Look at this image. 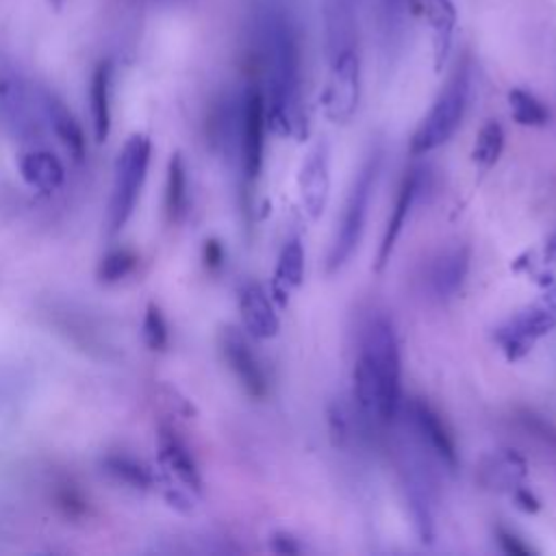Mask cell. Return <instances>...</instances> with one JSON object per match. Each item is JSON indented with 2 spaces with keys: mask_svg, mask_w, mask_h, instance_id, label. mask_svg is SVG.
I'll return each mask as SVG.
<instances>
[{
  "mask_svg": "<svg viewBox=\"0 0 556 556\" xmlns=\"http://www.w3.org/2000/svg\"><path fill=\"white\" fill-rule=\"evenodd\" d=\"M298 191L308 217H321L330 195V148L326 141H319L304 156L298 174Z\"/></svg>",
  "mask_w": 556,
  "mask_h": 556,
  "instance_id": "5bb4252c",
  "label": "cell"
},
{
  "mask_svg": "<svg viewBox=\"0 0 556 556\" xmlns=\"http://www.w3.org/2000/svg\"><path fill=\"white\" fill-rule=\"evenodd\" d=\"M202 258H204V265L208 269H219L222 263H224V248L217 239H206L204 243V250H202Z\"/></svg>",
  "mask_w": 556,
  "mask_h": 556,
  "instance_id": "d6a6232c",
  "label": "cell"
},
{
  "mask_svg": "<svg viewBox=\"0 0 556 556\" xmlns=\"http://www.w3.org/2000/svg\"><path fill=\"white\" fill-rule=\"evenodd\" d=\"M159 452L163 465L191 491L202 489V476L200 469L189 452V447L172 432V430H161L159 434Z\"/></svg>",
  "mask_w": 556,
  "mask_h": 556,
  "instance_id": "7402d4cb",
  "label": "cell"
},
{
  "mask_svg": "<svg viewBox=\"0 0 556 556\" xmlns=\"http://www.w3.org/2000/svg\"><path fill=\"white\" fill-rule=\"evenodd\" d=\"M150 154H152L150 139L137 132L126 141L124 150L117 156L113 193H111V211H109V224L113 232L122 230L135 213L137 200L141 195V187L148 176Z\"/></svg>",
  "mask_w": 556,
  "mask_h": 556,
  "instance_id": "8992f818",
  "label": "cell"
},
{
  "mask_svg": "<svg viewBox=\"0 0 556 556\" xmlns=\"http://www.w3.org/2000/svg\"><path fill=\"white\" fill-rule=\"evenodd\" d=\"M104 465H106L109 473H113L117 480H122V482H126L135 489L152 486V473L139 460H135L132 456L113 454V456H106Z\"/></svg>",
  "mask_w": 556,
  "mask_h": 556,
  "instance_id": "4316f807",
  "label": "cell"
},
{
  "mask_svg": "<svg viewBox=\"0 0 556 556\" xmlns=\"http://www.w3.org/2000/svg\"><path fill=\"white\" fill-rule=\"evenodd\" d=\"M239 313L245 332L254 339H274L280 330L274 300L258 282H245L239 289Z\"/></svg>",
  "mask_w": 556,
  "mask_h": 556,
  "instance_id": "9a60e30c",
  "label": "cell"
},
{
  "mask_svg": "<svg viewBox=\"0 0 556 556\" xmlns=\"http://www.w3.org/2000/svg\"><path fill=\"white\" fill-rule=\"evenodd\" d=\"M415 441V437H413ZM419 445L415 443H402L400 445V478L402 489L406 495V504L410 510L413 528L421 543L434 541V526H437V484L432 478V471L428 467V460L417 454Z\"/></svg>",
  "mask_w": 556,
  "mask_h": 556,
  "instance_id": "5b68a950",
  "label": "cell"
},
{
  "mask_svg": "<svg viewBox=\"0 0 556 556\" xmlns=\"http://www.w3.org/2000/svg\"><path fill=\"white\" fill-rule=\"evenodd\" d=\"M165 211L169 222H180L187 211V167L180 152H174L167 165Z\"/></svg>",
  "mask_w": 556,
  "mask_h": 556,
  "instance_id": "d4e9b609",
  "label": "cell"
},
{
  "mask_svg": "<svg viewBox=\"0 0 556 556\" xmlns=\"http://www.w3.org/2000/svg\"><path fill=\"white\" fill-rule=\"evenodd\" d=\"M135 265H137V256L130 250L119 248V250L109 252L102 258V263L98 267V276L102 282H115V280L128 276L135 269Z\"/></svg>",
  "mask_w": 556,
  "mask_h": 556,
  "instance_id": "f1b7e54d",
  "label": "cell"
},
{
  "mask_svg": "<svg viewBox=\"0 0 556 556\" xmlns=\"http://www.w3.org/2000/svg\"><path fill=\"white\" fill-rule=\"evenodd\" d=\"M304 282V245L300 237H291L280 248L276 269L271 276L269 295L271 300L285 308L289 304V298L300 285Z\"/></svg>",
  "mask_w": 556,
  "mask_h": 556,
  "instance_id": "2e32d148",
  "label": "cell"
},
{
  "mask_svg": "<svg viewBox=\"0 0 556 556\" xmlns=\"http://www.w3.org/2000/svg\"><path fill=\"white\" fill-rule=\"evenodd\" d=\"M543 261L556 263V230L545 239V245H543Z\"/></svg>",
  "mask_w": 556,
  "mask_h": 556,
  "instance_id": "836d02e7",
  "label": "cell"
},
{
  "mask_svg": "<svg viewBox=\"0 0 556 556\" xmlns=\"http://www.w3.org/2000/svg\"><path fill=\"white\" fill-rule=\"evenodd\" d=\"M424 15L430 24L434 70L441 72L454 43L456 33V7L452 0H424Z\"/></svg>",
  "mask_w": 556,
  "mask_h": 556,
  "instance_id": "44dd1931",
  "label": "cell"
},
{
  "mask_svg": "<svg viewBox=\"0 0 556 556\" xmlns=\"http://www.w3.org/2000/svg\"><path fill=\"white\" fill-rule=\"evenodd\" d=\"M46 2H48L54 11H61V9L65 7V2H67V0H46Z\"/></svg>",
  "mask_w": 556,
  "mask_h": 556,
  "instance_id": "e575fe53",
  "label": "cell"
},
{
  "mask_svg": "<svg viewBox=\"0 0 556 556\" xmlns=\"http://www.w3.org/2000/svg\"><path fill=\"white\" fill-rule=\"evenodd\" d=\"M510 497H513V504L519 508V510H523V513H539V508H541V500L534 495V491L530 489V486H526V484H519L517 489H513L510 491Z\"/></svg>",
  "mask_w": 556,
  "mask_h": 556,
  "instance_id": "4dcf8cb0",
  "label": "cell"
},
{
  "mask_svg": "<svg viewBox=\"0 0 556 556\" xmlns=\"http://www.w3.org/2000/svg\"><path fill=\"white\" fill-rule=\"evenodd\" d=\"M504 128L500 122L489 119L482 124V128L476 135V143L471 150V161L478 169V174H486L502 156L504 150Z\"/></svg>",
  "mask_w": 556,
  "mask_h": 556,
  "instance_id": "cb8c5ba5",
  "label": "cell"
},
{
  "mask_svg": "<svg viewBox=\"0 0 556 556\" xmlns=\"http://www.w3.org/2000/svg\"><path fill=\"white\" fill-rule=\"evenodd\" d=\"M469 261L471 252L465 243H452L434 252V256L426 263L424 271V285L430 298L437 302L454 298L465 285V278L469 274Z\"/></svg>",
  "mask_w": 556,
  "mask_h": 556,
  "instance_id": "7c38bea8",
  "label": "cell"
},
{
  "mask_svg": "<svg viewBox=\"0 0 556 556\" xmlns=\"http://www.w3.org/2000/svg\"><path fill=\"white\" fill-rule=\"evenodd\" d=\"M89 109L91 126L96 141L102 143L109 139L111 119H113V63L102 59L96 63L89 78Z\"/></svg>",
  "mask_w": 556,
  "mask_h": 556,
  "instance_id": "ac0fdd59",
  "label": "cell"
},
{
  "mask_svg": "<svg viewBox=\"0 0 556 556\" xmlns=\"http://www.w3.org/2000/svg\"><path fill=\"white\" fill-rule=\"evenodd\" d=\"M143 341L150 350H165L167 341H169V326L167 319L163 315V311L159 308V304L150 302L146 306V315H143Z\"/></svg>",
  "mask_w": 556,
  "mask_h": 556,
  "instance_id": "83f0119b",
  "label": "cell"
},
{
  "mask_svg": "<svg viewBox=\"0 0 556 556\" xmlns=\"http://www.w3.org/2000/svg\"><path fill=\"white\" fill-rule=\"evenodd\" d=\"M554 328H556V287H549L536 302L521 308L508 321L497 326L493 332V341L500 345L506 361L515 363L523 358L532 350V345Z\"/></svg>",
  "mask_w": 556,
  "mask_h": 556,
  "instance_id": "52a82bcc",
  "label": "cell"
},
{
  "mask_svg": "<svg viewBox=\"0 0 556 556\" xmlns=\"http://www.w3.org/2000/svg\"><path fill=\"white\" fill-rule=\"evenodd\" d=\"M361 98V59L358 50L350 48L328 59V78L321 93L324 115L332 124H348Z\"/></svg>",
  "mask_w": 556,
  "mask_h": 556,
  "instance_id": "ba28073f",
  "label": "cell"
},
{
  "mask_svg": "<svg viewBox=\"0 0 556 556\" xmlns=\"http://www.w3.org/2000/svg\"><path fill=\"white\" fill-rule=\"evenodd\" d=\"M269 547L271 552L276 554H287V556H293V554H300L302 552V545L298 543V539L285 530H278L271 534L269 539Z\"/></svg>",
  "mask_w": 556,
  "mask_h": 556,
  "instance_id": "1f68e13d",
  "label": "cell"
},
{
  "mask_svg": "<svg viewBox=\"0 0 556 556\" xmlns=\"http://www.w3.org/2000/svg\"><path fill=\"white\" fill-rule=\"evenodd\" d=\"M424 169L415 167L410 172H406V176L402 178L400 187H397V193H395V202L391 206V213H389V219L384 224V230H382V239H380V245H378V252H376V261H374V271L380 274L389 261H391V254L402 237V230L413 213V206L424 189Z\"/></svg>",
  "mask_w": 556,
  "mask_h": 556,
  "instance_id": "4fadbf2b",
  "label": "cell"
},
{
  "mask_svg": "<svg viewBox=\"0 0 556 556\" xmlns=\"http://www.w3.org/2000/svg\"><path fill=\"white\" fill-rule=\"evenodd\" d=\"M20 172L30 187H37L41 191H54L65 178L61 161L48 150H35L24 154L20 161Z\"/></svg>",
  "mask_w": 556,
  "mask_h": 556,
  "instance_id": "603a6c76",
  "label": "cell"
},
{
  "mask_svg": "<svg viewBox=\"0 0 556 556\" xmlns=\"http://www.w3.org/2000/svg\"><path fill=\"white\" fill-rule=\"evenodd\" d=\"M256 65L267 111V128L280 137L304 141L308 115L302 91V54L293 24L282 13H267L256 28Z\"/></svg>",
  "mask_w": 556,
  "mask_h": 556,
  "instance_id": "6da1fadb",
  "label": "cell"
},
{
  "mask_svg": "<svg viewBox=\"0 0 556 556\" xmlns=\"http://www.w3.org/2000/svg\"><path fill=\"white\" fill-rule=\"evenodd\" d=\"M495 541H497L500 549L508 556H534L536 554V549L530 543H526L517 532H513L510 528H506L502 523L495 526Z\"/></svg>",
  "mask_w": 556,
  "mask_h": 556,
  "instance_id": "f546056e",
  "label": "cell"
},
{
  "mask_svg": "<svg viewBox=\"0 0 556 556\" xmlns=\"http://www.w3.org/2000/svg\"><path fill=\"white\" fill-rule=\"evenodd\" d=\"M358 356L378 384L380 421L391 424L402 406V356L393 321L384 313L371 315L361 330Z\"/></svg>",
  "mask_w": 556,
  "mask_h": 556,
  "instance_id": "7a4b0ae2",
  "label": "cell"
},
{
  "mask_svg": "<svg viewBox=\"0 0 556 556\" xmlns=\"http://www.w3.org/2000/svg\"><path fill=\"white\" fill-rule=\"evenodd\" d=\"M219 348H222V356H224L228 369L232 371V376L237 378L241 389L250 397L263 400L269 389L267 374H265L256 352L250 348L245 334L241 330L228 326L219 334Z\"/></svg>",
  "mask_w": 556,
  "mask_h": 556,
  "instance_id": "8fae6325",
  "label": "cell"
},
{
  "mask_svg": "<svg viewBox=\"0 0 556 556\" xmlns=\"http://www.w3.org/2000/svg\"><path fill=\"white\" fill-rule=\"evenodd\" d=\"M382 159L384 152L380 146H374L365 161L361 163L352 187L348 191L341 217L337 222L332 241H330V250L326 256V274H339L348 261L352 258V254L356 252L361 239H363V230H365V222H367V213H369V204L380 178V169H382Z\"/></svg>",
  "mask_w": 556,
  "mask_h": 556,
  "instance_id": "3957f363",
  "label": "cell"
},
{
  "mask_svg": "<svg viewBox=\"0 0 556 556\" xmlns=\"http://www.w3.org/2000/svg\"><path fill=\"white\" fill-rule=\"evenodd\" d=\"M469 91H471V65L467 59H463L450 72L432 106L415 128L408 141L410 156H424L437 150L439 146H443L445 141H450V137L456 132V128L465 117V111L469 104Z\"/></svg>",
  "mask_w": 556,
  "mask_h": 556,
  "instance_id": "277c9868",
  "label": "cell"
},
{
  "mask_svg": "<svg viewBox=\"0 0 556 556\" xmlns=\"http://www.w3.org/2000/svg\"><path fill=\"white\" fill-rule=\"evenodd\" d=\"M526 476H528V463L515 450H497L489 454L478 467L480 484L493 491L510 493L513 489L523 484Z\"/></svg>",
  "mask_w": 556,
  "mask_h": 556,
  "instance_id": "d6986e66",
  "label": "cell"
},
{
  "mask_svg": "<svg viewBox=\"0 0 556 556\" xmlns=\"http://www.w3.org/2000/svg\"><path fill=\"white\" fill-rule=\"evenodd\" d=\"M408 424L413 437L421 447L450 473L458 469V445L452 428L441 417V413L424 397H413L408 402Z\"/></svg>",
  "mask_w": 556,
  "mask_h": 556,
  "instance_id": "30bf717a",
  "label": "cell"
},
{
  "mask_svg": "<svg viewBox=\"0 0 556 556\" xmlns=\"http://www.w3.org/2000/svg\"><path fill=\"white\" fill-rule=\"evenodd\" d=\"M41 106H43V113H46L56 139L65 146V150L76 161H80L85 156V132H83V126L76 119L74 111L54 91L41 93Z\"/></svg>",
  "mask_w": 556,
  "mask_h": 556,
  "instance_id": "ffe728a7",
  "label": "cell"
},
{
  "mask_svg": "<svg viewBox=\"0 0 556 556\" xmlns=\"http://www.w3.org/2000/svg\"><path fill=\"white\" fill-rule=\"evenodd\" d=\"M508 106H510V115L519 126H532V128H541L549 122V109L545 106L543 100H539L532 91L521 89V87H513L508 91Z\"/></svg>",
  "mask_w": 556,
  "mask_h": 556,
  "instance_id": "484cf974",
  "label": "cell"
},
{
  "mask_svg": "<svg viewBox=\"0 0 556 556\" xmlns=\"http://www.w3.org/2000/svg\"><path fill=\"white\" fill-rule=\"evenodd\" d=\"M324 39L326 59L356 48V9L354 0H324Z\"/></svg>",
  "mask_w": 556,
  "mask_h": 556,
  "instance_id": "e0dca14e",
  "label": "cell"
},
{
  "mask_svg": "<svg viewBox=\"0 0 556 556\" xmlns=\"http://www.w3.org/2000/svg\"><path fill=\"white\" fill-rule=\"evenodd\" d=\"M265 130H267L265 98H263L261 85L252 80L245 85L239 100V132H237L239 165L245 180H256L263 169Z\"/></svg>",
  "mask_w": 556,
  "mask_h": 556,
  "instance_id": "9c48e42d",
  "label": "cell"
}]
</instances>
